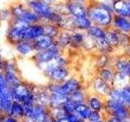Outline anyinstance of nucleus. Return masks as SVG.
Masks as SVG:
<instances>
[{"mask_svg": "<svg viewBox=\"0 0 130 122\" xmlns=\"http://www.w3.org/2000/svg\"><path fill=\"white\" fill-rule=\"evenodd\" d=\"M11 89L14 101L19 102L24 106L36 104L34 93L35 85L22 81Z\"/></svg>", "mask_w": 130, "mask_h": 122, "instance_id": "nucleus-1", "label": "nucleus"}, {"mask_svg": "<svg viewBox=\"0 0 130 122\" xmlns=\"http://www.w3.org/2000/svg\"><path fill=\"white\" fill-rule=\"evenodd\" d=\"M24 122H45L50 115V108L41 104L24 105Z\"/></svg>", "mask_w": 130, "mask_h": 122, "instance_id": "nucleus-2", "label": "nucleus"}, {"mask_svg": "<svg viewBox=\"0 0 130 122\" xmlns=\"http://www.w3.org/2000/svg\"><path fill=\"white\" fill-rule=\"evenodd\" d=\"M103 112L107 115L108 117H115L120 120L130 119V109L119 102L110 99H105Z\"/></svg>", "mask_w": 130, "mask_h": 122, "instance_id": "nucleus-3", "label": "nucleus"}, {"mask_svg": "<svg viewBox=\"0 0 130 122\" xmlns=\"http://www.w3.org/2000/svg\"><path fill=\"white\" fill-rule=\"evenodd\" d=\"M30 10L39 16L40 19H45L53 22H58L55 18V14L53 12L49 4L42 0H31L28 2Z\"/></svg>", "mask_w": 130, "mask_h": 122, "instance_id": "nucleus-4", "label": "nucleus"}, {"mask_svg": "<svg viewBox=\"0 0 130 122\" xmlns=\"http://www.w3.org/2000/svg\"><path fill=\"white\" fill-rule=\"evenodd\" d=\"M59 55H61V47L55 42L54 46L49 49L35 52L32 55V60L36 66H38L50 62Z\"/></svg>", "mask_w": 130, "mask_h": 122, "instance_id": "nucleus-5", "label": "nucleus"}, {"mask_svg": "<svg viewBox=\"0 0 130 122\" xmlns=\"http://www.w3.org/2000/svg\"><path fill=\"white\" fill-rule=\"evenodd\" d=\"M90 18L102 26H107L111 24L112 16L110 11L105 7H96L90 11Z\"/></svg>", "mask_w": 130, "mask_h": 122, "instance_id": "nucleus-6", "label": "nucleus"}, {"mask_svg": "<svg viewBox=\"0 0 130 122\" xmlns=\"http://www.w3.org/2000/svg\"><path fill=\"white\" fill-rule=\"evenodd\" d=\"M50 82L61 84L70 77V71L67 67H58L45 74Z\"/></svg>", "mask_w": 130, "mask_h": 122, "instance_id": "nucleus-7", "label": "nucleus"}, {"mask_svg": "<svg viewBox=\"0 0 130 122\" xmlns=\"http://www.w3.org/2000/svg\"><path fill=\"white\" fill-rule=\"evenodd\" d=\"M61 92L67 95H70L72 94L75 93L82 89V83L81 81L76 77H70L60 84Z\"/></svg>", "mask_w": 130, "mask_h": 122, "instance_id": "nucleus-8", "label": "nucleus"}, {"mask_svg": "<svg viewBox=\"0 0 130 122\" xmlns=\"http://www.w3.org/2000/svg\"><path fill=\"white\" fill-rule=\"evenodd\" d=\"M92 86L95 95L100 97H103L104 99H107L109 95V92L111 91V89L112 88L111 85L107 83L106 81L102 80L99 77H96L93 80Z\"/></svg>", "mask_w": 130, "mask_h": 122, "instance_id": "nucleus-9", "label": "nucleus"}, {"mask_svg": "<svg viewBox=\"0 0 130 122\" xmlns=\"http://www.w3.org/2000/svg\"><path fill=\"white\" fill-rule=\"evenodd\" d=\"M44 34V25L40 24H29L24 29V40L34 42V40L38 38L39 37Z\"/></svg>", "mask_w": 130, "mask_h": 122, "instance_id": "nucleus-10", "label": "nucleus"}, {"mask_svg": "<svg viewBox=\"0 0 130 122\" xmlns=\"http://www.w3.org/2000/svg\"><path fill=\"white\" fill-rule=\"evenodd\" d=\"M0 96H1L3 101L2 112L5 114V115H8L11 105L14 102L13 96H12L11 93V89L8 85L0 88Z\"/></svg>", "mask_w": 130, "mask_h": 122, "instance_id": "nucleus-11", "label": "nucleus"}, {"mask_svg": "<svg viewBox=\"0 0 130 122\" xmlns=\"http://www.w3.org/2000/svg\"><path fill=\"white\" fill-rule=\"evenodd\" d=\"M15 49L20 56L25 57V58L32 57L35 53L34 44H32V42H30V41L23 40L21 42L16 43L15 45Z\"/></svg>", "mask_w": 130, "mask_h": 122, "instance_id": "nucleus-12", "label": "nucleus"}, {"mask_svg": "<svg viewBox=\"0 0 130 122\" xmlns=\"http://www.w3.org/2000/svg\"><path fill=\"white\" fill-rule=\"evenodd\" d=\"M25 28L26 27H16L11 25L7 34V38L8 42L15 46L16 43L23 41Z\"/></svg>", "mask_w": 130, "mask_h": 122, "instance_id": "nucleus-13", "label": "nucleus"}, {"mask_svg": "<svg viewBox=\"0 0 130 122\" xmlns=\"http://www.w3.org/2000/svg\"><path fill=\"white\" fill-rule=\"evenodd\" d=\"M55 43V39L52 38L46 34H43L42 36L39 37L38 38H37L32 42L35 52L49 49L52 46H54Z\"/></svg>", "mask_w": 130, "mask_h": 122, "instance_id": "nucleus-14", "label": "nucleus"}, {"mask_svg": "<svg viewBox=\"0 0 130 122\" xmlns=\"http://www.w3.org/2000/svg\"><path fill=\"white\" fill-rule=\"evenodd\" d=\"M105 99H104V98L100 97L99 95H95V94H93L92 95L88 96L86 103L92 111L103 112Z\"/></svg>", "mask_w": 130, "mask_h": 122, "instance_id": "nucleus-15", "label": "nucleus"}, {"mask_svg": "<svg viewBox=\"0 0 130 122\" xmlns=\"http://www.w3.org/2000/svg\"><path fill=\"white\" fill-rule=\"evenodd\" d=\"M34 93H35V99H36L37 104H41V105L49 107L51 94L49 93V91L47 90L46 87L40 88V87L35 86Z\"/></svg>", "mask_w": 130, "mask_h": 122, "instance_id": "nucleus-16", "label": "nucleus"}, {"mask_svg": "<svg viewBox=\"0 0 130 122\" xmlns=\"http://www.w3.org/2000/svg\"><path fill=\"white\" fill-rule=\"evenodd\" d=\"M113 8L120 16H130V3L125 0H116L113 3Z\"/></svg>", "mask_w": 130, "mask_h": 122, "instance_id": "nucleus-17", "label": "nucleus"}, {"mask_svg": "<svg viewBox=\"0 0 130 122\" xmlns=\"http://www.w3.org/2000/svg\"><path fill=\"white\" fill-rule=\"evenodd\" d=\"M68 99H69V96L65 95V94H63L62 92L52 93V94H51L49 108H51L62 107Z\"/></svg>", "mask_w": 130, "mask_h": 122, "instance_id": "nucleus-18", "label": "nucleus"}, {"mask_svg": "<svg viewBox=\"0 0 130 122\" xmlns=\"http://www.w3.org/2000/svg\"><path fill=\"white\" fill-rule=\"evenodd\" d=\"M128 85H130V77L123 74V73L116 72L111 86L113 88L121 89L126 86H128Z\"/></svg>", "mask_w": 130, "mask_h": 122, "instance_id": "nucleus-19", "label": "nucleus"}, {"mask_svg": "<svg viewBox=\"0 0 130 122\" xmlns=\"http://www.w3.org/2000/svg\"><path fill=\"white\" fill-rule=\"evenodd\" d=\"M92 110L89 107L87 103H81L76 104L75 107V114L78 116L81 120L83 121H88L89 116L90 115Z\"/></svg>", "mask_w": 130, "mask_h": 122, "instance_id": "nucleus-20", "label": "nucleus"}, {"mask_svg": "<svg viewBox=\"0 0 130 122\" xmlns=\"http://www.w3.org/2000/svg\"><path fill=\"white\" fill-rule=\"evenodd\" d=\"M4 77H5L6 82L10 88L15 86V85L22 82V77L20 74V71H11V72H3Z\"/></svg>", "mask_w": 130, "mask_h": 122, "instance_id": "nucleus-21", "label": "nucleus"}, {"mask_svg": "<svg viewBox=\"0 0 130 122\" xmlns=\"http://www.w3.org/2000/svg\"><path fill=\"white\" fill-rule=\"evenodd\" d=\"M8 115L11 116H13L16 119L20 120V121L24 120V108L22 103H19V102L14 101L12 103L10 112L8 113Z\"/></svg>", "mask_w": 130, "mask_h": 122, "instance_id": "nucleus-22", "label": "nucleus"}, {"mask_svg": "<svg viewBox=\"0 0 130 122\" xmlns=\"http://www.w3.org/2000/svg\"><path fill=\"white\" fill-rule=\"evenodd\" d=\"M114 69L116 72L123 73L130 77V59L123 58L119 59L115 64Z\"/></svg>", "mask_w": 130, "mask_h": 122, "instance_id": "nucleus-23", "label": "nucleus"}, {"mask_svg": "<svg viewBox=\"0 0 130 122\" xmlns=\"http://www.w3.org/2000/svg\"><path fill=\"white\" fill-rule=\"evenodd\" d=\"M116 74L115 69L110 67H106L104 68H102L99 72V75L98 77H100L102 80H103L107 83L111 85L114 79V77Z\"/></svg>", "mask_w": 130, "mask_h": 122, "instance_id": "nucleus-24", "label": "nucleus"}, {"mask_svg": "<svg viewBox=\"0 0 130 122\" xmlns=\"http://www.w3.org/2000/svg\"><path fill=\"white\" fill-rule=\"evenodd\" d=\"M68 10L74 17L86 16V11L85 7L80 3H70L68 4Z\"/></svg>", "mask_w": 130, "mask_h": 122, "instance_id": "nucleus-25", "label": "nucleus"}, {"mask_svg": "<svg viewBox=\"0 0 130 122\" xmlns=\"http://www.w3.org/2000/svg\"><path fill=\"white\" fill-rule=\"evenodd\" d=\"M115 26L123 33L130 32V21L123 16H118L115 19Z\"/></svg>", "mask_w": 130, "mask_h": 122, "instance_id": "nucleus-26", "label": "nucleus"}, {"mask_svg": "<svg viewBox=\"0 0 130 122\" xmlns=\"http://www.w3.org/2000/svg\"><path fill=\"white\" fill-rule=\"evenodd\" d=\"M119 103L130 109V85L120 89Z\"/></svg>", "mask_w": 130, "mask_h": 122, "instance_id": "nucleus-27", "label": "nucleus"}, {"mask_svg": "<svg viewBox=\"0 0 130 122\" xmlns=\"http://www.w3.org/2000/svg\"><path fill=\"white\" fill-rule=\"evenodd\" d=\"M55 42L59 46L63 48L66 47L71 45V34L67 32H62L59 33L58 37L55 38Z\"/></svg>", "mask_w": 130, "mask_h": 122, "instance_id": "nucleus-28", "label": "nucleus"}, {"mask_svg": "<svg viewBox=\"0 0 130 122\" xmlns=\"http://www.w3.org/2000/svg\"><path fill=\"white\" fill-rule=\"evenodd\" d=\"M87 99H88V95L85 94L84 89H80V90H78L69 95V100L73 102L75 104L86 103Z\"/></svg>", "mask_w": 130, "mask_h": 122, "instance_id": "nucleus-29", "label": "nucleus"}, {"mask_svg": "<svg viewBox=\"0 0 130 122\" xmlns=\"http://www.w3.org/2000/svg\"><path fill=\"white\" fill-rule=\"evenodd\" d=\"M73 22H74V25L77 28H80V29H88L91 26L90 19L87 18L86 16L74 17Z\"/></svg>", "mask_w": 130, "mask_h": 122, "instance_id": "nucleus-30", "label": "nucleus"}, {"mask_svg": "<svg viewBox=\"0 0 130 122\" xmlns=\"http://www.w3.org/2000/svg\"><path fill=\"white\" fill-rule=\"evenodd\" d=\"M106 38L112 47H116L120 45V35L117 34L116 32H107L106 33Z\"/></svg>", "mask_w": 130, "mask_h": 122, "instance_id": "nucleus-31", "label": "nucleus"}, {"mask_svg": "<svg viewBox=\"0 0 130 122\" xmlns=\"http://www.w3.org/2000/svg\"><path fill=\"white\" fill-rule=\"evenodd\" d=\"M95 47L99 49V51H103V54H106V53L111 51V50L113 48L107 42L106 37L103 38L95 39Z\"/></svg>", "mask_w": 130, "mask_h": 122, "instance_id": "nucleus-32", "label": "nucleus"}, {"mask_svg": "<svg viewBox=\"0 0 130 122\" xmlns=\"http://www.w3.org/2000/svg\"><path fill=\"white\" fill-rule=\"evenodd\" d=\"M88 34L89 36L92 37L94 39H99V38H103L106 37V32L98 26H90L88 29Z\"/></svg>", "mask_w": 130, "mask_h": 122, "instance_id": "nucleus-33", "label": "nucleus"}, {"mask_svg": "<svg viewBox=\"0 0 130 122\" xmlns=\"http://www.w3.org/2000/svg\"><path fill=\"white\" fill-rule=\"evenodd\" d=\"M85 37L81 33H75V34H71V45L73 47H80L83 46L84 41Z\"/></svg>", "mask_w": 130, "mask_h": 122, "instance_id": "nucleus-34", "label": "nucleus"}, {"mask_svg": "<svg viewBox=\"0 0 130 122\" xmlns=\"http://www.w3.org/2000/svg\"><path fill=\"white\" fill-rule=\"evenodd\" d=\"M59 34L58 28L53 24H45L44 25V34L55 39Z\"/></svg>", "mask_w": 130, "mask_h": 122, "instance_id": "nucleus-35", "label": "nucleus"}, {"mask_svg": "<svg viewBox=\"0 0 130 122\" xmlns=\"http://www.w3.org/2000/svg\"><path fill=\"white\" fill-rule=\"evenodd\" d=\"M11 71H19L17 64L14 59H5L3 67V72Z\"/></svg>", "mask_w": 130, "mask_h": 122, "instance_id": "nucleus-36", "label": "nucleus"}, {"mask_svg": "<svg viewBox=\"0 0 130 122\" xmlns=\"http://www.w3.org/2000/svg\"><path fill=\"white\" fill-rule=\"evenodd\" d=\"M50 114L52 116L53 118H55V120L67 116V113L64 112V110L63 109L62 107L50 108Z\"/></svg>", "mask_w": 130, "mask_h": 122, "instance_id": "nucleus-37", "label": "nucleus"}, {"mask_svg": "<svg viewBox=\"0 0 130 122\" xmlns=\"http://www.w3.org/2000/svg\"><path fill=\"white\" fill-rule=\"evenodd\" d=\"M108 63H109V57L106 54H102L97 60V65L100 69L107 67Z\"/></svg>", "mask_w": 130, "mask_h": 122, "instance_id": "nucleus-38", "label": "nucleus"}, {"mask_svg": "<svg viewBox=\"0 0 130 122\" xmlns=\"http://www.w3.org/2000/svg\"><path fill=\"white\" fill-rule=\"evenodd\" d=\"M75 107H76V104L69 99L62 106L63 109L64 110V112L67 114L74 113L75 112Z\"/></svg>", "mask_w": 130, "mask_h": 122, "instance_id": "nucleus-39", "label": "nucleus"}, {"mask_svg": "<svg viewBox=\"0 0 130 122\" xmlns=\"http://www.w3.org/2000/svg\"><path fill=\"white\" fill-rule=\"evenodd\" d=\"M102 120H103V112L91 111L90 115H89V116L88 121L93 122V121H99Z\"/></svg>", "mask_w": 130, "mask_h": 122, "instance_id": "nucleus-40", "label": "nucleus"}, {"mask_svg": "<svg viewBox=\"0 0 130 122\" xmlns=\"http://www.w3.org/2000/svg\"><path fill=\"white\" fill-rule=\"evenodd\" d=\"M67 118L69 122H83V120H81L75 113L67 114Z\"/></svg>", "mask_w": 130, "mask_h": 122, "instance_id": "nucleus-41", "label": "nucleus"}, {"mask_svg": "<svg viewBox=\"0 0 130 122\" xmlns=\"http://www.w3.org/2000/svg\"><path fill=\"white\" fill-rule=\"evenodd\" d=\"M2 122H20V120L16 119V118L11 116L9 115H6L3 117V119L2 120Z\"/></svg>", "mask_w": 130, "mask_h": 122, "instance_id": "nucleus-42", "label": "nucleus"}, {"mask_svg": "<svg viewBox=\"0 0 130 122\" xmlns=\"http://www.w3.org/2000/svg\"><path fill=\"white\" fill-rule=\"evenodd\" d=\"M7 84L6 82V80H5V77H4L3 72H0V88L7 86Z\"/></svg>", "mask_w": 130, "mask_h": 122, "instance_id": "nucleus-43", "label": "nucleus"}, {"mask_svg": "<svg viewBox=\"0 0 130 122\" xmlns=\"http://www.w3.org/2000/svg\"><path fill=\"white\" fill-rule=\"evenodd\" d=\"M4 59L3 54L0 51V72H3V64H4Z\"/></svg>", "mask_w": 130, "mask_h": 122, "instance_id": "nucleus-44", "label": "nucleus"}, {"mask_svg": "<svg viewBox=\"0 0 130 122\" xmlns=\"http://www.w3.org/2000/svg\"><path fill=\"white\" fill-rule=\"evenodd\" d=\"M55 120H56V122H69L67 118V116L64 117H62V118H59V119H57Z\"/></svg>", "mask_w": 130, "mask_h": 122, "instance_id": "nucleus-45", "label": "nucleus"}, {"mask_svg": "<svg viewBox=\"0 0 130 122\" xmlns=\"http://www.w3.org/2000/svg\"><path fill=\"white\" fill-rule=\"evenodd\" d=\"M2 106H3V101H2L1 96H0V113H3L2 112Z\"/></svg>", "mask_w": 130, "mask_h": 122, "instance_id": "nucleus-46", "label": "nucleus"}, {"mask_svg": "<svg viewBox=\"0 0 130 122\" xmlns=\"http://www.w3.org/2000/svg\"><path fill=\"white\" fill-rule=\"evenodd\" d=\"M104 122H112V121L110 120L109 118H106V119L104 120Z\"/></svg>", "mask_w": 130, "mask_h": 122, "instance_id": "nucleus-47", "label": "nucleus"}, {"mask_svg": "<svg viewBox=\"0 0 130 122\" xmlns=\"http://www.w3.org/2000/svg\"><path fill=\"white\" fill-rule=\"evenodd\" d=\"M121 122H130V120H122Z\"/></svg>", "mask_w": 130, "mask_h": 122, "instance_id": "nucleus-48", "label": "nucleus"}, {"mask_svg": "<svg viewBox=\"0 0 130 122\" xmlns=\"http://www.w3.org/2000/svg\"><path fill=\"white\" fill-rule=\"evenodd\" d=\"M89 122V121H88ZM93 122H104V120H99V121H93Z\"/></svg>", "mask_w": 130, "mask_h": 122, "instance_id": "nucleus-49", "label": "nucleus"}, {"mask_svg": "<svg viewBox=\"0 0 130 122\" xmlns=\"http://www.w3.org/2000/svg\"><path fill=\"white\" fill-rule=\"evenodd\" d=\"M76 1H82V0H76Z\"/></svg>", "mask_w": 130, "mask_h": 122, "instance_id": "nucleus-50", "label": "nucleus"}, {"mask_svg": "<svg viewBox=\"0 0 130 122\" xmlns=\"http://www.w3.org/2000/svg\"><path fill=\"white\" fill-rule=\"evenodd\" d=\"M0 122H2V120H0Z\"/></svg>", "mask_w": 130, "mask_h": 122, "instance_id": "nucleus-51", "label": "nucleus"}, {"mask_svg": "<svg viewBox=\"0 0 130 122\" xmlns=\"http://www.w3.org/2000/svg\"><path fill=\"white\" fill-rule=\"evenodd\" d=\"M20 122H24V121H20Z\"/></svg>", "mask_w": 130, "mask_h": 122, "instance_id": "nucleus-52", "label": "nucleus"}, {"mask_svg": "<svg viewBox=\"0 0 130 122\" xmlns=\"http://www.w3.org/2000/svg\"><path fill=\"white\" fill-rule=\"evenodd\" d=\"M129 1H130V0H129Z\"/></svg>", "mask_w": 130, "mask_h": 122, "instance_id": "nucleus-53", "label": "nucleus"}]
</instances>
